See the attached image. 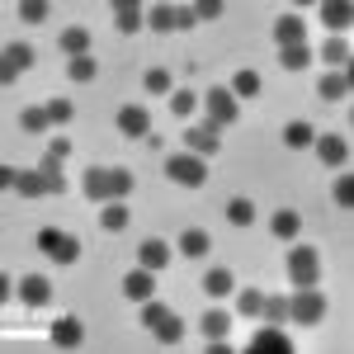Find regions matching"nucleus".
<instances>
[{
  "label": "nucleus",
  "instance_id": "1",
  "mask_svg": "<svg viewBox=\"0 0 354 354\" xmlns=\"http://www.w3.org/2000/svg\"><path fill=\"white\" fill-rule=\"evenodd\" d=\"M283 270H288V283H293V288H317V279H322V250H312V245H293Z\"/></svg>",
  "mask_w": 354,
  "mask_h": 354
},
{
  "label": "nucleus",
  "instance_id": "2",
  "mask_svg": "<svg viewBox=\"0 0 354 354\" xmlns=\"http://www.w3.org/2000/svg\"><path fill=\"white\" fill-rule=\"evenodd\" d=\"M165 175H170L175 185H185V189H198V185L208 180V161L194 156V151H175V156H165Z\"/></svg>",
  "mask_w": 354,
  "mask_h": 354
},
{
  "label": "nucleus",
  "instance_id": "3",
  "mask_svg": "<svg viewBox=\"0 0 354 354\" xmlns=\"http://www.w3.org/2000/svg\"><path fill=\"white\" fill-rule=\"evenodd\" d=\"M198 104L208 109V123H213V128H227V123H236V118H241V104H236V95H232L227 85H213Z\"/></svg>",
  "mask_w": 354,
  "mask_h": 354
},
{
  "label": "nucleus",
  "instance_id": "4",
  "mask_svg": "<svg viewBox=\"0 0 354 354\" xmlns=\"http://www.w3.org/2000/svg\"><path fill=\"white\" fill-rule=\"evenodd\" d=\"M288 317H293L298 326H317V322L326 317V293H317V288H298V293L288 298Z\"/></svg>",
  "mask_w": 354,
  "mask_h": 354
},
{
  "label": "nucleus",
  "instance_id": "5",
  "mask_svg": "<svg viewBox=\"0 0 354 354\" xmlns=\"http://www.w3.org/2000/svg\"><path fill=\"white\" fill-rule=\"evenodd\" d=\"M33 62H38V57H33V48H28V43H10V48H5V57H0V85H15L28 66H33Z\"/></svg>",
  "mask_w": 354,
  "mask_h": 354
},
{
  "label": "nucleus",
  "instance_id": "6",
  "mask_svg": "<svg viewBox=\"0 0 354 354\" xmlns=\"http://www.w3.org/2000/svg\"><path fill=\"white\" fill-rule=\"evenodd\" d=\"M250 354H293V335L283 326H270L265 322V330L250 335Z\"/></svg>",
  "mask_w": 354,
  "mask_h": 354
},
{
  "label": "nucleus",
  "instance_id": "7",
  "mask_svg": "<svg viewBox=\"0 0 354 354\" xmlns=\"http://www.w3.org/2000/svg\"><path fill=\"white\" fill-rule=\"evenodd\" d=\"M118 133L133 137V142L151 137V113H147V104H123L118 109Z\"/></svg>",
  "mask_w": 354,
  "mask_h": 354
},
{
  "label": "nucleus",
  "instance_id": "8",
  "mask_svg": "<svg viewBox=\"0 0 354 354\" xmlns=\"http://www.w3.org/2000/svg\"><path fill=\"white\" fill-rule=\"evenodd\" d=\"M185 142H189V151H194V156H203V161L222 151V133L213 128V123H198V128H185Z\"/></svg>",
  "mask_w": 354,
  "mask_h": 354
},
{
  "label": "nucleus",
  "instance_id": "9",
  "mask_svg": "<svg viewBox=\"0 0 354 354\" xmlns=\"http://www.w3.org/2000/svg\"><path fill=\"white\" fill-rule=\"evenodd\" d=\"M123 298H133V302H147V298H156V274L151 270H128L123 274Z\"/></svg>",
  "mask_w": 354,
  "mask_h": 354
},
{
  "label": "nucleus",
  "instance_id": "10",
  "mask_svg": "<svg viewBox=\"0 0 354 354\" xmlns=\"http://www.w3.org/2000/svg\"><path fill=\"white\" fill-rule=\"evenodd\" d=\"M19 298H24V307H48V302H53L48 274H24V279H19Z\"/></svg>",
  "mask_w": 354,
  "mask_h": 354
},
{
  "label": "nucleus",
  "instance_id": "11",
  "mask_svg": "<svg viewBox=\"0 0 354 354\" xmlns=\"http://www.w3.org/2000/svg\"><path fill=\"white\" fill-rule=\"evenodd\" d=\"M317 156H322V165H345L350 161V142L345 137H335V133H317Z\"/></svg>",
  "mask_w": 354,
  "mask_h": 354
},
{
  "label": "nucleus",
  "instance_id": "12",
  "mask_svg": "<svg viewBox=\"0 0 354 354\" xmlns=\"http://www.w3.org/2000/svg\"><path fill=\"white\" fill-rule=\"evenodd\" d=\"M81 194L90 203H109V170H104V165H90L81 175Z\"/></svg>",
  "mask_w": 354,
  "mask_h": 354
},
{
  "label": "nucleus",
  "instance_id": "13",
  "mask_svg": "<svg viewBox=\"0 0 354 354\" xmlns=\"http://www.w3.org/2000/svg\"><path fill=\"white\" fill-rule=\"evenodd\" d=\"M274 43H279V48H298V43H307V28H302L298 15H279V19H274Z\"/></svg>",
  "mask_w": 354,
  "mask_h": 354
},
{
  "label": "nucleus",
  "instance_id": "14",
  "mask_svg": "<svg viewBox=\"0 0 354 354\" xmlns=\"http://www.w3.org/2000/svg\"><path fill=\"white\" fill-rule=\"evenodd\" d=\"M137 265L151 274H161L165 265H170V245L161 241V236H151V241H142V250H137Z\"/></svg>",
  "mask_w": 354,
  "mask_h": 354
},
{
  "label": "nucleus",
  "instance_id": "15",
  "mask_svg": "<svg viewBox=\"0 0 354 354\" xmlns=\"http://www.w3.org/2000/svg\"><path fill=\"white\" fill-rule=\"evenodd\" d=\"M81 340H85V326L76 322V317H57L53 322V345L57 350H76Z\"/></svg>",
  "mask_w": 354,
  "mask_h": 354
},
{
  "label": "nucleus",
  "instance_id": "16",
  "mask_svg": "<svg viewBox=\"0 0 354 354\" xmlns=\"http://www.w3.org/2000/svg\"><path fill=\"white\" fill-rule=\"evenodd\" d=\"M203 293H208V298H227V293H236V279H232V270H227V265L208 270V274H203Z\"/></svg>",
  "mask_w": 354,
  "mask_h": 354
},
{
  "label": "nucleus",
  "instance_id": "17",
  "mask_svg": "<svg viewBox=\"0 0 354 354\" xmlns=\"http://www.w3.org/2000/svg\"><path fill=\"white\" fill-rule=\"evenodd\" d=\"M113 28H118V33H137V28H142V5H137V0H118V5H113Z\"/></svg>",
  "mask_w": 354,
  "mask_h": 354
},
{
  "label": "nucleus",
  "instance_id": "18",
  "mask_svg": "<svg viewBox=\"0 0 354 354\" xmlns=\"http://www.w3.org/2000/svg\"><path fill=\"white\" fill-rule=\"evenodd\" d=\"M62 53L66 57H90V28H81V24H71V28H62Z\"/></svg>",
  "mask_w": 354,
  "mask_h": 354
},
{
  "label": "nucleus",
  "instance_id": "19",
  "mask_svg": "<svg viewBox=\"0 0 354 354\" xmlns=\"http://www.w3.org/2000/svg\"><path fill=\"white\" fill-rule=\"evenodd\" d=\"M317 95H322V100H345V95H350V71H326V76H322V81H317Z\"/></svg>",
  "mask_w": 354,
  "mask_h": 354
},
{
  "label": "nucleus",
  "instance_id": "20",
  "mask_svg": "<svg viewBox=\"0 0 354 354\" xmlns=\"http://www.w3.org/2000/svg\"><path fill=\"white\" fill-rule=\"evenodd\" d=\"M147 24L156 28V33H175L180 28V5H151L147 10Z\"/></svg>",
  "mask_w": 354,
  "mask_h": 354
},
{
  "label": "nucleus",
  "instance_id": "21",
  "mask_svg": "<svg viewBox=\"0 0 354 354\" xmlns=\"http://www.w3.org/2000/svg\"><path fill=\"white\" fill-rule=\"evenodd\" d=\"M317 142V128L307 123V118H293L288 128H283V147H293V151H302V147H312Z\"/></svg>",
  "mask_w": 354,
  "mask_h": 354
},
{
  "label": "nucleus",
  "instance_id": "22",
  "mask_svg": "<svg viewBox=\"0 0 354 354\" xmlns=\"http://www.w3.org/2000/svg\"><path fill=\"white\" fill-rule=\"evenodd\" d=\"M198 330H203L208 340H222V335L232 330V312H222V307H208V312H203V322H198Z\"/></svg>",
  "mask_w": 354,
  "mask_h": 354
},
{
  "label": "nucleus",
  "instance_id": "23",
  "mask_svg": "<svg viewBox=\"0 0 354 354\" xmlns=\"http://www.w3.org/2000/svg\"><path fill=\"white\" fill-rule=\"evenodd\" d=\"M38 170H43V180H48V194H66V180H62V156L43 151V156H38Z\"/></svg>",
  "mask_w": 354,
  "mask_h": 354
},
{
  "label": "nucleus",
  "instance_id": "24",
  "mask_svg": "<svg viewBox=\"0 0 354 354\" xmlns=\"http://www.w3.org/2000/svg\"><path fill=\"white\" fill-rule=\"evenodd\" d=\"M298 227H302V218L293 213V208H279V213L270 218V232L279 236V241H293V236H298Z\"/></svg>",
  "mask_w": 354,
  "mask_h": 354
},
{
  "label": "nucleus",
  "instance_id": "25",
  "mask_svg": "<svg viewBox=\"0 0 354 354\" xmlns=\"http://www.w3.org/2000/svg\"><path fill=\"white\" fill-rule=\"evenodd\" d=\"M151 330H156V340H161V345H180V335H185V317H180V312H165Z\"/></svg>",
  "mask_w": 354,
  "mask_h": 354
},
{
  "label": "nucleus",
  "instance_id": "26",
  "mask_svg": "<svg viewBox=\"0 0 354 354\" xmlns=\"http://www.w3.org/2000/svg\"><path fill=\"white\" fill-rule=\"evenodd\" d=\"M208 232H198V227H189V232H180V255L185 260H198V255H208Z\"/></svg>",
  "mask_w": 354,
  "mask_h": 354
},
{
  "label": "nucleus",
  "instance_id": "27",
  "mask_svg": "<svg viewBox=\"0 0 354 354\" xmlns=\"http://www.w3.org/2000/svg\"><path fill=\"white\" fill-rule=\"evenodd\" d=\"M322 62H326L330 71L350 66V43H345V38H326V43H322Z\"/></svg>",
  "mask_w": 354,
  "mask_h": 354
},
{
  "label": "nucleus",
  "instance_id": "28",
  "mask_svg": "<svg viewBox=\"0 0 354 354\" xmlns=\"http://www.w3.org/2000/svg\"><path fill=\"white\" fill-rule=\"evenodd\" d=\"M350 19H354V10L345 0H326V5H322V24L326 28H350Z\"/></svg>",
  "mask_w": 354,
  "mask_h": 354
},
{
  "label": "nucleus",
  "instance_id": "29",
  "mask_svg": "<svg viewBox=\"0 0 354 354\" xmlns=\"http://www.w3.org/2000/svg\"><path fill=\"white\" fill-rule=\"evenodd\" d=\"M19 128H24V133H48V128H53V118H48V104H28V109L19 113Z\"/></svg>",
  "mask_w": 354,
  "mask_h": 354
},
{
  "label": "nucleus",
  "instance_id": "30",
  "mask_svg": "<svg viewBox=\"0 0 354 354\" xmlns=\"http://www.w3.org/2000/svg\"><path fill=\"white\" fill-rule=\"evenodd\" d=\"M227 90L236 95V104H241V100H255V95H260V76H255V71H236Z\"/></svg>",
  "mask_w": 354,
  "mask_h": 354
},
{
  "label": "nucleus",
  "instance_id": "31",
  "mask_svg": "<svg viewBox=\"0 0 354 354\" xmlns=\"http://www.w3.org/2000/svg\"><path fill=\"white\" fill-rule=\"evenodd\" d=\"M15 189L24 194V198H43V194H48V180H43V170L33 165V170H19V185H15Z\"/></svg>",
  "mask_w": 354,
  "mask_h": 354
},
{
  "label": "nucleus",
  "instance_id": "32",
  "mask_svg": "<svg viewBox=\"0 0 354 354\" xmlns=\"http://www.w3.org/2000/svg\"><path fill=\"white\" fill-rule=\"evenodd\" d=\"M128 218H133V213H128V203H123V198H109V203H104V232H123V227H128Z\"/></svg>",
  "mask_w": 354,
  "mask_h": 354
},
{
  "label": "nucleus",
  "instance_id": "33",
  "mask_svg": "<svg viewBox=\"0 0 354 354\" xmlns=\"http://www.w3.org/2000/svg\"><path fill=\"white\" fill-rule=\"evenodd\" d=\"M227 222H232V227H250V222H255V203L236 194V198L227 203Z\"/></svg>",
  "mask_w": 354,
  "mask_h": 354
},
{
  "label": "nucleus",
  "instance_id": "34",
  "mask_svg": "<svg viewBox=\"0 0 354 354\" xmlns=\"http://www.w3.org/2000/svg\"><path fill=\"white\" fill-rule=\"evenodd\" d=\"M307 62H312V48H307V43H298V48H279V66H283V71H302Z\"/></svg>",
  "mask_w": 354,
  "mask_h": 354
},
{
  "label": "nucleus",
  "instance_id": "35",
  "mask_svg": "<svg viewBox=\"0 0 354 354\" xmlns=\"http://www.w3.org/2000/svg\"><path fill=\"white\" fill-rule=\"evenodd\" d=\"M260 317H265L270 326H288V322H293V317H288V298H265Z\"/></svg>",
  "mask_w": 354,
  "mask_h": 354
},
{
  "label": "nucleus",
  "instance_id": "36",
  "mask_svg": "<svg viewBox=\"0 0 354 354\" xmlns=\"http://www.w3.org/2000/svg\"><path fill=\"white\" fill-rule=\"evenodd\" d=\"M194 109H198V95L194 90H170V113L175 118H189Z\"/></svg>",
  "mask_w": 354,
  "mask_h": 354
},
{
  "label": "nucleus",
  "instance_id": "37",
  "mask_svg": "<svg viewBox=\"0 0 354 354\" xmlns=\"http://www.w3.org/2000/svg\"><path fill=\"white\" fill-rule=\"evenodd\" d=\"M95 71H100V66H95V57H71V62H66V76H71V81H95Z\"/></svg>",
  "mask_w": 354,
  "mask_h": 354
},
{
  "label": "nucleus",
  "instance_id": "38",
  "mask_svg": "<svg viewBox=\"0 0 354 354\" xmlns=\"http://www.w3.org/2000/svg\"><path fill=\"white\" fill-rule=\"evenodd\" d=\"M133 194V170H109V198H128Z\"/></svg>",
  "mask_w": 354,
  "mask_h": 354
},
{
  "label": "nucleus",
  "instance_id": "39",
  "mask_svg": "<svg viewBox=\"0 0 354 354\" xmlns=\"http://www.w3.org/2000/svg\"><path fill=\"white\" fill-rule=\"evenodd\" d=\"M260 307H265V293H260V288L236 293V312H241V317H260Z\"/></svg>",
  "mask_w": 354,
  "mask_h": 354
},
{
  "label": "nucleus",
  "instance_id": "40",
  "mask_svg": "<svg viewBox=\"0 0 354 354\" xmlns=\"http://www.w3.org/2000/svg\"><path fill=\"white\" fill-rule=\"evenodd\" d=\"M48 118H53V128H71V118H76L71 100H48Z\"/></svg>",
  "mask_w": 354,
  "mask_h": 354
},
{
  "label": "nucleus",
  "instance_id": "41",
  "mask_svg": "<svg viewBox=\"0 0 354 354\" xmlns=\"http://www.w3.org/2000/svg\"><path fill=\"white\" fill-rule=\"evenodd\" d=\"M48 15H53L48 0H24V5H19V19H24V24H43Z\"/></svg>",
  "mask_w": 354,
  "mask_h": 354
},
{
  "label": "nucleus",
  "instance_id": "42",
  "mask_svg": "<svg viewBox=\"0 0 354 354\" xmlns=\"http://www.w3.org/2000/svg\"><path fill=\"white\" fill-rule=\"evenodd\" d=\"M57 265H76V260H81V241H76V236H71V232H66V236H62V245H57V255H53Z\"/></svg>",
  "mask_w": 354,
  "mask_h": 354
},
{
  "label": "nucleus",
  "instance_id": "43",
  "mask_svg": "<svg viewBox=\"0 0 354 354\" xmlns=\"http://www.w3.org/2000/svg\"><path fill=\"white\" fill-rule=\"evenodd\" d=\"M137 307H142V326H147V330H151V326H156V322L165 317V312H170L161 298H147V302H137Z\"/></svg>",
  "mask_w": 354,
  "mask_h": 354
},
{
  "label": "nucleus",
  "instance_id": "44",
  "mask_svg": "<svg viewBox=\"0 0 354 354\" xmlns=\"http://www.w3.org/2000/svg\"><path fill=\"white\" fill-rule=\"evenodd\" d=\"M62 236H66L62 227H43V232H38V250H43V255H57V245H62Z\"/></svg>",
  "mask_w": 354,
  "mask_h": 354
},
{
  "label": "nucleus",
  "instance_id": "45",
  "mask_svg": "<svg viewBox=\"0 0 354 354\" xmlns=\"http://www.w3.org/2000/svg\"><path fill=\"white\" fill-rule=\"evenodd\" d=\"M147 90H151V95H170V71L151 66V71H147Z\"/></svg>",
  "mask_w": 354,
  "mask_h": 354
},
{
  "label": "nucleus",
  "instance_id": "46",
  "mask_svg": "<svg viewBox=\"0 0 354 354\" xmlns=\"http://www.w3.org/2000/svg\"><path fill=\"white\" fill-rule=\"evenodd\" d=\"M222 10H227L222 0H198V5H194V15H198V19H218Z\"/></svg>",
  "mask_w": 354,
  "mask_h": 354
},
{
  "label": "nucleus",
  "instance_id": "47",
  "mask_svg": "<svg viewBox=\"0 0 354 354\" xmlns=\"http://www.w3.org/2000/svg\"><path fill=\"white\" fill-rule=\"evenodd\" d=\"M335 203H340V208H350V203H354V180H350V175L335 185Z\"/></svg>",
  "mask_w": 354,
  "mask_h": 354
},
{
  "label": "nucleus",
  "instance_id": "48",
  "mask_svg": "<svg viewBox=\"0 0 354 354\" xmlns=\"http://www.w3.org/2000/svg\"><path fill=\"white\" fill-rule=\"evenodd\" d=\"M48 151H53V156H62V161H66V156H71V142H66V133H62V137H53V142H48Z\"/></svg>",
  "mask_w": 354,
  "mask_h": 354
},
{
  "label": "nucleus",
  "instance_id": "49",
  "mask_svg": "<svg viewBox=\"0 0 354 354\" xmlns=\"http://www.w3.org/2000/svg\"><path fill=\"white\" fill-rule=\"evenodd\" d=\"M198 24V15H194V5H180V28H194Z\"/></svg>",
  "mask_w": 354,
  "mask_h": 354
}]
</instances>
